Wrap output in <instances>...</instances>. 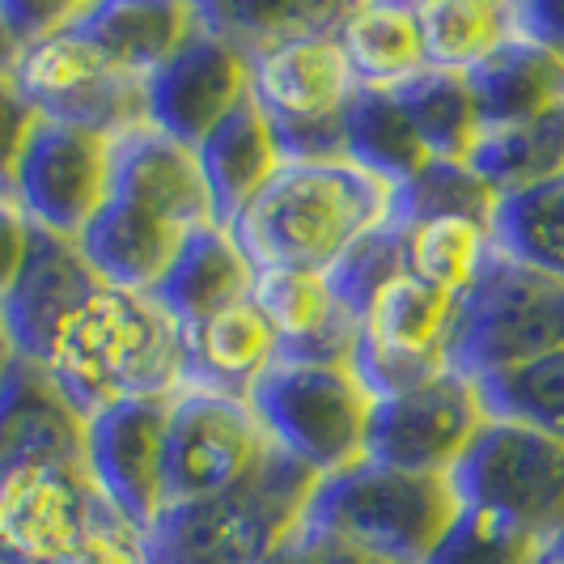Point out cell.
<instances>
[{"label": "cell", "mask_w": 564, "mask_h": 564, "mask_svg": "<svg viewBox=\"0 0 564 564\" xmlns=\"http://www.w3.org/2000/svg\"><path fill=\"white\" fill-rule=\"evenodd\" d=\"M513 34V4L506 0H433L421 4V39L429 68L471 73Z\"/></svg>", "instance_id": "cell-31"}, {"label": "cell", "mask_w": 564, "mask_h": 564, "mask_svg": "<svg viewBox=\"0 0 564 564\" xmlns=\"http://www.w3.org/2000/svg\"><path fill=\"white\" fill-rule=\"evenodd\" d=\"M458 513L446 476H416L361 458L314 484L302 527L387 564H424Z\"/></svg>", "instance_id": "cell-6"}, {"label": "cell", "mask_w": 564, "mask_h": 564, "mask_svg": "<svg viewBox=\"0 0 564 564\" xmlns=\"http://www.w3.org/2000/svg\"><path fill=\"white\" fill-rule=\"evenodd\" d=\"M484 412L497 421L535 429L564 446V348L543 352L535 361L476 382Z\"/></svg>", "instance_id": "cell-33"}, {"label": "cell", "mask_w": 564, "mask_h": 564, "mask_svg": "<svg viewBox=\"0 0 564 564\" xmlns=\"http://www.w3.org/2000/svg\"><path fill=\"white\" fill-rule=\"evenodd\" d=\"M254 306L276 336V361L306 366H352L361 318L336 302L327 276L318 272H259Z\"/></svg>", "instance_id": "cell-19"}, {"label": "cell", "mask_w": 564, "mask_h": 564, "mask_svg": "<svg viewBox=\"0 0 564 564\" xmlns=\"http://www.w3.org/2000/svg\"><path fill=\"white\" fill-rule=\"evenodd\" d=\"M247 98L251 56L199 18L187 43L158 73L144 77V123L183 149H196Z\"/></svg>", "instance_id": "cell-15"}, {"label": "cell", "mask_w": 564, "mask_h": 564, "mask_svg": "<svg viewBox=\"0 0 564 564\" xmlns=\"http://www.w3.org/2000/svg\"><path fill=\"white\" fill-rule=\"evenodd\" d=\"M471 170L484 183L506 196L518 187H531L539 178H552L564 170V107L547 111L527 123H509V128H488L480 144L471 149Z\"/></svg>", "instance_id": "cell-32"}, {"label": "cell", "mask_w": 564, "mask_h": 564, "mask_svg": "<svg viewBox=\"0 0 564 564\" xmlns=\"http://www.w3.org/2000/svg\"><path fill=\"white\" fill-rule=\"evenodd\" d=\"M463 77H467L471 98L480 107L484 132L527 123V119H539V115L564 107V59L531 43L518 30Z\"/></svg>", "instance_id": "cell-24"}, {"label": "cell", "mask_w": 564, "mask_h": 564, "mask_svg": "<svg viewBox=\"0 0 564 564\" xmlns=\"http://www.w3.org/2000/svg\"><path fill=\"white\" fill-rule=\"evenodd\" d=\"M454 501L543 539L564 535V446L527 424L488 416L451 467Z\"/></svg>", "instance_id": "cell-9"}, {"label": "cell", "mask_w": 564, "mask_h": 564, "mask_svg": "<svg viewBox=\"0 0 564 564\" xmlns=\"http://www.w3.org/2000/svg\"><path fill=\"white\" fill-rule=\"evenodd\" d=\"M0 564H144V535L85 463H26L0 471Z\"/></svg>", "instance_id": "cell-5"}, {"label": "cell", "mask_w": 564, "mask_h": 564, "mask_svg": "<svg viewBox=\"0 0 564 564\" xmlns=\"http://www.w3.org/2000/svg\"><path fill=\"white\" fill-rule=\"evenodd\" d=\"M552 564H564V535L552 543Z\"/></svg>", "instance_id": "cell-44"}, {"label": "cell", "mask_w": 564, "mask_h": 564, "mask_svg": "<svg viewBox=\"0 0 564 564\" xmlns=\"http://www.w3.org/2000/svg\"><path fill=\"white\" fill-rule=\"evenodd\" d=\"M30 238H34V226L26 221V213L13 199L0 196V297L22 276L30 254Z\"/></svg>", "instance_id": "cell-40"}, {"label": "cell", "mask_w": 564, "mask_h": 564, "mask_svg": "<svg viewBox=\"0 0 564 564\" xmlns=\"http://www.w3.org/2000/svg\"><path fill=\"white\" fill-rule=\"evenodd\" d=\"M336 43L352 82L366 89H395L429 68L421 4H399V0L348 4L336 22Z\"/></svg>", "instance_id": "cell-25"}, {"label": "cell", "mask_w": 564, "mask_h": 564, "mask_svg": "<svg viewBox=\"0 0 564 564\" xmlns=\"http://www.w3.org/2000/svg\"><path fill=\"white\" fill-rule=\"evenodd\" d=\"M111 149L115 137L107 132L34 119L13 166L9 199L26 213L34 229L82 238L111 187Z\"/></svg>", "instance_id": "cell-12"}, {"label": "cell", "mask_w": 564, "mask_h": 564, "mask_svg": "<svg viewBox=\"0 0 564 564\" xmlns=\"http://www.w3.org/2000/svg\"><path fill=\"white\" fill-rule=\"evenodd\" d=\"M492 254V238L471 221H424L408 229V276L458 297L476 281L484 259Z\"/></svg>", "instance_id": "cell-34"}, {"label": "cell", "mask_w": 564, "mask_h": 564, "mask_svg": "<svg viewBox=\"0 0 564 564\" xmlns=\"http://www.w3.org/2000/svg\"><path fill=\"white\" fill-rule=\"evenodd\" d=\"M391 213V187L344 158L284 162L272 183L229 221V238L259 272H318Z\"/></svg>", "instance_id": "cell-2"}, {"label": "cell", "mask_w": 564, "mask_h": 564, "mask_svg": "<svg viewBox=\"0 0 564 564\" xmlns=\"http://www.w3.org/2000/svg\"><path fill=\"white\" fill-rule=\"evenodd\" d=\"M153 306L166 314L178 332H192L204 318L247 302L254 293V268L226 226H199L183 238L166 272L144 289Z\"/></svg>", "instance_id": "cell-21"}, {"label": "cell", "mask_w": 564, "mask_h": 564, "mask_svg": "<svg viewBox=\"0 0 564 564\" xmlns=\"http://www.w3.org/2000/svg\"><path fill=\"white\" fill-rule=\"evenodd\" d=\"M13 357H18V352H13V344H9V332H4V323H0V378H4V369L13 366Z\"/></svg>", "instance_id": "cell-43"}, {"label": "cell", "mask_w": 564, "mask_h": 564, "mask_svg": "<svg viewBox=\"0 0 564 564\" xmlns=\"http://www.w3.org/2000/svg\"><path fill=\"white\" fill-rule=\"evenodd\" d=\"M199 9L183 0H102L82 4L73 26L98 47V56L119 73L144 82L158 73L196 30Z\"/></svg>", "instance_id": "cell-22"}, {"label": "cell", "mask_w": 564, "mask_h": 564, "mask_svg": "<svg viewBox=\"0 0 564 564\" xmlns=\"http://www.w3.org/2000/svg\"><path fill=\"white\" fill-rule=\"evenodd\" d=\"M34 119H39V115L30 111V102L18 94L13 77H0V196L4 199H9L13 166H18V158H22V144H26Z\"/></svg>", "instance_id": "cell-38"}, {"label": "cell", "mask_w": 564, "mask_h": 564, "mask_svg": "<svg viewBox=\"0 0 564 564\" xmlns=\"http://www.w3.org/2000/svg\"><path fill=\"white\" fill-rule=\"evenodd\" d=\"M484 421L488 412L476 382L442 369L429 382L373 399L366 458L416 476H451V467L471 446Z\"/></svg>", "instance_id": "cell-13"}, {"label": "cell", "mask_w": 564, "mask_h": 564, "mask_svg": "<svg viewBox=\"0 0 564 564\" xmlns=\"http://www.w3.org/2000/svg\"><path fill=\"white\" fill-rule=\"evenodd\" d=\"M102 284L107 281L94 272V263L85 259L77 238H59V234H47V229H34L26 268L13 281V289L0 297V323L9 332L13 352L34 361V366H43L52 339L59 336V327Z\"/></svg>", "instance_id": "cell-18"}, {"label": "cell", "mask_w": 564, "mask_h": 564, "mask_svg": "<svg viewBox=\"0 0 564 564\" xmlns=\"http://www.w3.org/2000/svg\"><path fill=\"white\" fill-rule=\"evenodd\" d=\"M82 9V0H0V18L9 34L18 39V47H30L59 26L73 22V13Z\"/></svg>", "instance_id": "cell-37"}, {"label": "cell", "mask_w": 564, "mask_h": 564, "mask_svg": "<svg viewBox=\"0 0 564 564\" xmlns=\"http://www.w3.org/2000/svg\"><path fill=\"white\" fill-rule=\"evenodd\" d=\"M247 408L268 446L302 463L318 480L339 476L366 458L373 399L352 369L272 361L251 382Z\"/></svg>", "instance_id": "cell-8"}, {"label": "cell", "mask_w": 564, "mask_h": 564, "mask_svg": "<svg viewBox=\"0 0 564 564\" xmlns=\"http://www.w3.org/2000/svg\"><path fill=\"white\" fill-rule=\"evenodd\" d=\"M492 251L531 268L539 276L564 281V170L497 196L488 221Z\"/></svg>", "instance_id": "cell-28"}, {"label": "cell", "mask_w": 564, "mask_h": 564, "mask_svg": "<svg viewBox=\"0 0 564 564\" xmlns=\"http://www.w3.org/2000/svg\"><path fill=\"white\" fill-rule=\"evenodd\" d=\"M424 564H552V547L492 513L458 506Z\"/></svg>", "instance_id": "cell-36"}, {"label": "cell", "mask_w": 564, "mask_h": 564, "mask_svg": "<svg viewBox=\"0 0 564 564\" xmlns=\"http://www.w3.org/2000/svg\"><path fill=\"white\" fill-rule=\"evenodd\" d=\"M170 399H123L85 421V467L102 501L149 535L166 509Z\"/></svg>", "instance_id": "cell-16"}, {"label": "cell", "mask_w": 564, "mask_h": 564, "mask_svg": "<svg viewBox=\"0 0 564 564\" xmlns=\"http://www.w3.org/2000/svg\"><path fill=\"white\" fill-rule=\"evenodd\" d=\"M268 564H387V561H373V556H366V552H357V547H348V543H339L332 535H323V531L297 527Z\"/></svg>", "instance_id": "cell-39"}, {"label": "cell", "mask_w": 564, "mask_h": 564, "mask_svg": "<svg viewBox=\"0 0 564 564\" xmlns=\"http://www.w3.org/2000/svg\"><path fill=\"white\" fill-rule=\"evenodd\" d=\"M268 437L247 399L183 387L170 395L166 421V506L204 501L251 476L268 458Z\"/></svg>", "instance_id": "cell-14"}, {"label": "cell", "mask_w": 564, "mask_h": 564, "mask_svg": "<svg viewBox=\"0 0 564 564\" xmlns=\"http://www.w3.org/2000/svg\"><path fill=\"white\" fill-rule=\"evenodd\" d=\"M192 153H196L204 192L213 199L217 226H229L284 166L276 132H272L268 115L254 107V98L238 102Z\"/></svg>", "instance_id": "cell-23"}, {"label": "cell", "mask_w": 564, "mask_h": 564, "mask_svg": "<svg viewBox=\"0 0 564 564\" xmlns=\"http://www.w3.org/2000/svg\"><path fill=\"white\" fill-rule=\"evenodd\" d=\"M492 208H497V192L471 170V162L429 158L416 174H408L399 187H391L387 217L403 229L424 226V221H471L488 229Z\"/></svg>", "instance_id": "cell-30"}, {"label": "cell", "mask_w": 564, "mask_h": 564, "mask_svg": "<svg viewBox=\"0 0 564 564\" xmlns=\"http://www.w3.org/2000/svg\"><path fill=\"white\" fill-rule=\"evenodd\" d=\"M513 30L564 59V0H518Z\"/></svg>", "instance_id": "cell-41"}, {"label": "cell", "mask_w": 564, "mask_h": 564, "mask_svg": "<svg viewBox=\"0 0 564 564\" xmlns=\"http://www.w3.org/2000/svg\"><path fill=\"white\" fill-rule=\"evenodd\" d=\"M556 348H564V281L492 251L476 281L454 297L446 369L484 382Z\"/></svg>", "instance_id": "cell-7"}, {"label": "cell", "mask_w": 564, "mask_h": 564, "mask_svg": "<svg viewBox=\"0 0 564 564\" xmlns=\"http://www.w3.org/2000/svg\"><path fill=\"white\" fill-rule=\"evenodd\" d=\"M43 369L85 421L123 399H170L187 387L183 332L149 293L102 284L52 339Z\"/></svg>", "instance_id": "cell-3"}, {"label": "cell", "mask_w": 564, "mask_h": 564, "mask_svg": "<svg viewBox=\"0 0 564 564\" xmlns=\"http://www.w3.org/2000/svg\"><path fill=\"white\" fill-rule=\"evenodd\" d=\"M399 276H408V229L387 217L382 226H373L361 242H352L339 254L336 268L327 272V284L344 311L366 318L378 293L391 289Z\"/></svg>", "instance_id": "cell-35"}, {"label": "cell", "mask_w": 564, "mask_h": 564, "mask_svg": "<svg viewBox=\"0 0 564 564\" xmlns=\"http://www.w3.org/2000/svg\"><path fill=\"white\" fill-rule=\"evenodd\" d=\"M183 352H187V387L247 399L254 378L276 361V336L259 314L254 297H247L183 332Z\"/></svg>", "instance_id": "cell-26"}, {"label": "cell", "mask_w": 564, "mask_h": 564, "mask_svg": "<svg viewBox=\"0 0 564 564\" xmlns=\"http://www.w3.org/2000/svg\"><path fill=\"white\" fill-rule=\"evenodd\" d=\"M217 226L196 153L153 132L149 123L119 132L111 149V187L82 242L94 272L115 289L144 293L166 272L183 238Z\"/></svg>", "instance_id": "cell-1"}, {"label": "cell", "mask_w": 564, "mask_h": 564, "mask_svg": "<svg viewBox=\"0 0 564 564\" xmlns=\"http://www.w3.org/2000/svg\"><path fill=\"white\" fill-rule=\"evenodd\" d=\"M352 89L336 30L293 34L251 56V98L268 115L284 162L339 158V111Z\"/></svg>", "instance_id": "cell-10"}, {"label": "cell", "mask_w": 564, "mask_h": 564, "mask_svg": "<svg viewBox=\"0 0 564 564\" xmlns=\"http://www.w3.org/2000/svg\"><path fill=\"white\" fill-rule=\"evenodd\" d=\"M22 56V47H18V39L9 34L4 26V18H0V77H13V64Z\"/></svg>", "instance_id": "cell-42"}, {"label": "cell", "mask_w": 564, "mask_h": 564, "mask_svg": "<svg viewBox=\"0 0 564 564\" xmlns=\"http://www.w3.org/2000/svg\"><path fill=\"white\" fill-rule=\"evenodd\" d=\"M339 158L369 170L387 187H399L408 174H416L429 162L395 94L366 85H357L339 111Z\"/></svg>", "instance_id": "cell-27"}, {"label": "cell", "mask_w": 564, "mask_h": 564, "mask_svg": "<svg viewBox=\"0 0 564 564\" xmlns=\"http://www.w3.org/2000/svg\"><path fill=\"white\" fill-rule=\"evenodd\" d=\"M26 463H85V416L47 369L13 357L0 378V471Z\"/></svg>", "instance_id": "cell-20"}, {"label": "cell", "mask_w": 564, "mask_h": 564, "mask_svg": "<svg viewBox=\"0 0 564 564\" xmlns=\"http://www.w3.org/2000/svg\"><path fill=\"white\" fill-rule=\"evenodd\" d=\"M318 476L268 451L226 492L166 506L144 535V564H268L306 518Z\"/></svg>", "instance_id": "cell-4"}, {"label": "cell", "mask_w": 564, "mask_h": 564, "mask_svg": "<svg viewBox=\"0 0 564 564\" xmlns=\"http://www.w3.org/2000/svg\"><path fill=\"white\" fill-rule=\"evenodd\" d=\"M13 85L39 119L77 123L107 137L144 123V82L107 64L73 22L22 47L13 64Z\"/></svg>", "instance_id": "cell-11"}, {"label": "cell", "mask_w": 564, "mask_h": 564, "mask_svg": "<svg viewBox=\"0 0 564 564\" xmlns=\"http://www.w3.org/2000/svg\"><path fill=\"white\" fill-rule=\"evenodd\" d=\"M454 297L399 276L361 318V336L352 352V373L369 399L395 395L416 382H429L446 369V332H451Z\"/></svg>", "instance_id": "cell-17"}, {"label": "cell", "mask_w": 564, "mask_h": 564, "mask_svg": "<svg viewBox=\"0 0 564 564\" xmlns=\"http://www.w3.org/2000/svg\"><path fill=\"white\" fill-rule=\"evenodd\" d=\"M391 94L399 98L408 123L416 128L429 158H446V162H467L471 158V149L484 137V119L463 73L424 68L412 82L395 85Z\"/></svg>", "instance_id": "cell-29"}]
</instances>
